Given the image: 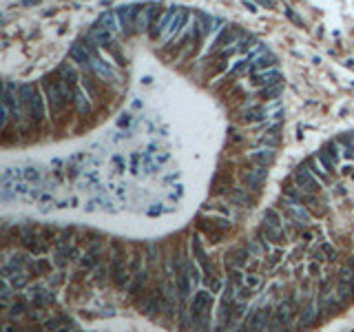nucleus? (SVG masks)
Listing matches in <instances>:
<instances>
[{
    "instance_id": "1",
    "label": "nucleus",
    "mask_w": 354,
    "mask_h": 332,
    "mask_svg": "<svg viewBox=\"0 0 354 332\" xmlns=\"http://www.w3.org/2000/svg\"><path fill=\"white\" fill-rule=\"evenodd\" d=\"M40 87H42L44 100H47L49 124H51L53 131L62 133V131L78 117V111H76V104H73V98L69 96L67 89H64L62 78H60L58 69L40 78Z\"/></svg>"
},
{
    "instance_id": "2",
    "label": "nucleus",
    "mask_w": 354,
    "mask_h": 332,
    "mask_svg": "<svg viewBox=\"0 0 354 332\" xmlns=\"http://www.w3.org/2000/svg\"><path fill=\"white\" fill-rule=\"evenodd\" d=\"M18 91L24 102L27 122H31L40 133H44L47 122H49V109H47V100H44L40 82H22V84H18Z\"/></svg>"
},
{
    "instance_id": "3",
    "label": "nucleus",
    "mask_w": 354,
    "mask_h": 332,
    "mask_svg": "<svg viewBox=\"0 0 354 332\" xmlns=\"http://www.w3.org/2000/svg\"><path fill=\"white\" fill-rule=\"evenodd\" d=\"M131 251L126 241L111 239V284L118 290H126L131 284V270H129Z\"/></svg>"
},
{
    "instance_id": "4",
    "label": "nucleus",
    "mask_w": 354,
    "mask_h": 332,
    "mask_svg": "<svg viewBox=\"0 0 354 332\" xmlns=\"http://www.w3.org/2000/svg\"><path fill=\"white\" fill-rule=\"evenodd\" d=\"M195 228L204 235L208 244H221L226 235L235 231L233 217H217V215H206V213H197L195 215Z\"/></svg>"
},
{
    "instance_id": "5",
    "label": "nucleus",
    "mask_w": 354,
    "mask_h": 332,
    "mask_svg": "<svg viewBox=\"0 0 354 332\" xmlns=\"http://www.w3.org/2000/svg\"><path fill=\"white\" fill-rule=\"evenodd\" d=\"M281 195H286V197H290V199H295V202L303 204V206L312 213V217H319V219H321V217L328 215V199L321 197V195H315V193L303 191V188L295 182V177H292V175L288 179H283Z\"/></svg>"
},
{
    "instance_id": "6",
    "label": "nucleus",
    "mask_w": 354,
    "mask_h": 332,
    "mask_svg": "<svg viewBox=\"0 0 354 332\" xmlns=\"http://www.w3.org/2000/svg\"><path fill=\"white\" fill-rule=\"evenodd\" d=\"M279 211L283 213V217H286L288 221V233H290V239L292 237H299L303 233V228L312 226V213L308 211L303 204L295 202V199L286 197V195H281V199L277 202Z\"/></svg>"
},
{
    "instance_id": "7",
    "label": "nucleus",
    "mask_w": 354,
    "mask_h": 332,
    "mask_svg": "<svg viewBox=\"0 0 354 332\" xmlns=\"http://www.w3.org/2000/svg\"><path fill=\"white\" fill-rule=\"evenodd\" d=\"M18 228H20V246H22L27 253H31L34 257L47 255V253L53 248L51 244H47V241L42 239L40 226H36L31 221H22V224H18Z\"/></svg>"
},
{
    "instance_id": "8",
    "label": "nucleus",
    "mask_w": 354,
    "mask_h": 332,
    "mask_svg": "<svg viewBox=\"0 0 354 332\" xmlns=\"http://www.w3.org/2000/svg\"><path fill=\"white\" fill-rule=\"evenodd\" d=\"M246 34H248V31H246L244 27L226 22L224 27H221V29L208 40V44H206V56H213V53H217L219 49H224V47H233V44L239 42Z\"/></svg>"
},
{
    "instance_id": "9",
    "label": "nucleus",
    "mask_w": 354,
    "mask_h": 332,
    "mask_svg": "<svg viewBox=\"0 0 354 332\" xmlns=\"http://www.w3.org/2000/svg\"><path fill=\"white\" fill-rule=\"evenodd\" d=\"M142 9V2H126V5H118L115 14L120 20V29H122V40L131 42L138 36V16Z\"/></svg>"
},
{
    "instance_id": "10",
    "label": "nucleus",
    "mask_w": 354,
    "mask_h": 332,
    "mask_svg": "<svg viewBox=\"0 0 354 332\" xmlns=\"http://www.w3.org/2000/svg\"><path fill=\"white\" fill-rule=\"evenodd\" d=\"M91 62H93V73H96L100 80H104L106 84H111V87H115V89H120V84H122V69L118 67V64H115L111 58H104V51H102L100 56H96Z\"/></svg>"
},
{
    "instance_id": "11",
    "label": "nucleus",
    "mask_w": 354,
    "mask_h": 332,
    "mask_svg": "<svg viewBox=\"0 0 354 332\" xmlns=\"http://www.w3.org/2000/svg\"><path fill=\"white\" fill-rule=\"evenodd\" d=\"M292 177H295V182H297L299 186L303 188V191L315 193V195H321V197L328 199L326 191H323L326 186H323V184L319 182V177H316V175L312 173L310 169H308L306 162H301V164H297V166H295V171H292Z\"/></svg>"
},
{
    "instance_id": "12",
    "label": "nucleus",
    "mask_w": 354,
    "mask_h": 332,
    "mask_svg": "<svg viewBox=\"0 0 354 332\" xmlns=\"http://www.w3.org/2000/svg\"><path fill=\"white\" fill-rule=\"evenodd\" d=\"M233 120L237 124H259V122L268 120V113H266V104H244L237 106Z\"/></svg>"
},
{
    "instance_id": "13",
    "label": "nucleus",
    "mask_w": 354,
    "mask_h": 332,
    "mask_svg": "<svg viewBox=\"0 0 354 332\" xmlns=\"http://www.w3.org/2000/svg\"><path fill=\"white\" fill-rule=\"evenodd\" d=\"M224 199L230 204V206H235V208H241V211H253V208L257 206L259 195H255V193L248 191L246 186H235Z\"/></svg>"
},
{
    "instance_id": "14",
    "label": "nucleus",
    "mask_w": 354,
    "mask_h": 332,
    "mask_svg": "<svg viewBox=\"0 0 354 332\" xmlns=\"http://www.w3.org/2000/svg\"><path fill=\"white\" fill-rule=\"evenodd\" d=\"M166 7L157 0H149V2H142V9H139V16H138V34H149L151 24L153 20L157 18Z\"/></svg>"
},
{
    "instance_id": "15",
    "label": "nucleus",
    "mask_w": 354,
    "mask_h": 332,
    "mask_svg": "<svg viewBox=\"0 0 354 332\" xmlns=\"http://www.w3.org/2000/svg\"><path fill=\"white\" fill-rule=\"evenodd\" d=\"M195 20L197 24H199V29H201V38H204V42L208 44V38L211 36H215L217 31L221 29L226 24L224 18H219V16H213V14H206V11H195Z\"/></svg>"
},
{
    "instance_id": "16",
    "label": "nucleus",
    "mask_w": 354,
    "mask_h": 332,
    "mask_svg": "<svg viewBox=\"0 0 354 332\" xmlns=\"http://www.w3.org/2000/svg\"><path fill=\"white\" fill-rule=\"evenodd\" d=\"M191 20H193V14L188 9H184V7H179V11L175 14V18H173V22L168 24V29L162 34V38H159V42L162 44H166L168 40H173L175 36H179L184 29H186L188 24H191Z\"/></svg>"
},
{
    "instance_id": "17",
    "label": "nucleus",
    "mask_w": 354,
    "mask_h": 332,
    "mask_svg": "<svg viewBox=\"0 0 354 332\" xmlns=\"http://www.w3.org/2000/svg\"><path fill=\"white\" fill-rule=\"evenodd\" d=\"M179 11V7H166V9L162 11V14L157 16V18L153 20V24H151L149 29V40H153V42H159V38H162V34L168 29V24L173 22V18H175V14Z\"/></svg>"
},
{
    "instance_id": "18",
    "label": "nucleus",
    "mask_w": 354,
    "mask_h": 332,
    "mask_svg": "<svg viewBox=\"0 0 354 332\" xmlns=\"http://www.w3.org/2000/svg\"><path fill=\"white\" fill-rule=\"evenodd\" d=\"M235 188V177L230 171H221L217 169V173L211 179V193L215 197H226L230 191Z\"/></svg>"
},
{
    "instance_id": "19",
    "label": "nucleus",
    "mask_w": 354,
    "mask_h": 332,
    "mask_svg": "<svg viewBox=\"0 0 354 332\" xmlns=\"http://www.w3.org/2000/svg\"><path fill=\"white\" fill-rule=\"evenodd\" d=\"M69 60L76 64L80 71H93V62H91V56L86 51V47L80 42V38L73 40L71 47H69Z\"/></svg>"
},
{
    "instance_id": "20",
    "label": "nucleus",
    "mask_w": 354,
    "mask_h": 332,
    "mask_svg": "<svg viewBox=\"0 0 354 332\" xmlns=\"http://www.w3.org/2000/svg\"><path fill=\"white\" fill-rule=\"evenodd\" d=\"M281 80H283V73L279 71L277 67L261 69V71H253V73H250V84H253L255 89L268 87V84H275V82H281Z\"/></svg>"
},
{
    "instance_id": "21",
    "label": "nucleus",
    "mask_w": 354,
    "mask_h": 332,
    "mask_svg": "<svg viewBox=\"0 0 354 332\" xmlns=\"http://www.w3.org/2000/svg\"><path fill=\"white\" fill-rule=\"evenodd\" d=\"M78 323L69 317L67 312H58L56 317L42 321V330H78Z\"/></svg>"
},
{
    "instance_id": "22",
    "label": "nucleus",
    "mask_w": 354,
    "mask_h": 332,
    "mask_svg": "<svg viewBox=\"0 0 354 332\" xmlns=\"http://www.w3.org/2000/svg\"><path fill=\"white\" fill-rule=\"evenodd\" d=\"M283 89H286V80L281 82H275V84H268V87H261L257 89V93H255V98H257L259 102H273V100H279V98L283 96Z\"/></svg>"
},
{
    "instance_id": "23",
    "label": "nucleus",
    "mask_w": 354,
    "mask_h": 332,
    "mask_svg": "<svg viewBox=\"0 0 354 332\" xmlns=\"http://www.w3.org/2000/svg\"><path fill=\"white\" fill-rule=\"evenodd\" d=\"M277 64H279V58L275 56L273 51H270L268 47H266L261 53H257V56L253 58L250 73H253V71H261V69H273V67H277Z\"/></svg>"
},
{
    "instance_id": "24",
    "label": "nucleus",
    "mask_w": 354,
    "mask_h": 332,
    "mask_svg": "<svg viewBox=\"0 0 354 332\" xmlns=\"http://www.w3.org/2000/svg\"><path fill=\"white\" fill-rule=\"evenodd\" d=\"M275 157H277V149H270V146H259L257 151L248 155V159L253 164H259V166H273L275 164Z\"/></svg>"
},
{
    "instance_id": "25",
    "label": "nucleus",
    "mask_w": 354,
    "mask_h": 332,
    "mask_svg": "<svg viewBox=\"0 0 354 332\" xmlns=\"http://www.w3.org/2000/svg\"><path fill=\"white\" fill-rule=\"evenodd\" d=\"M122 42H124L122 38H115L113 42H109L106 47H102V51L106 53V58H111L120 69H124L126 67V58H124V49H122Z\"/></svg>"
},
{
    "instance_id": "26",
    "label": "nucleus",
    "mask_w": 354,
    "mask_h": 332,
    "mask_svg": "<svg viewBox=\"0 0 354 332\" xmlns=\"http://www.w3.org/2000/svg\"><path fill=\"white\" fill-rule=\"evenodd\" d=\"M27 273L34 277V279H42V277H49V274L53 273V264L49 259H44V257H40V259H31L27 266Z\"/></svg>"
},
{
    "instance_id": "27",
    "label": "nucleus",
    "mask_w": 354,
    "mask_h": 332,
    "mask_svg": "<svg viewBox=\"0 0 354 332\" xmlns=\"http://www.w3.org/2000/svg\"><path fill=\"white\" fill-rule=\"evenodd\" d=\"M100 27H104V29H109L113 36H118V38H122V29H120V20H118V14H115V9H109L104 11V14L100 16V18L96 20Z\"/></svg>"
},
{
    "instance_id": "28",
    "label": "nucleus",
    "mask_w": 354,
    "mask_h": 332,
    "mask_svg": "<svg viewBox=\"0 0 354 332\" xmlns=\"http://www.w3.org/2000/svg\"><path fill=\"white\" fill-rule=\"evenodd\" d=\"M303 162H306V164H308V169H310L312 173H315L316 177H319V182L323 184V186H330V184H332V175L328 173L326 169H323V164H321L319 159H316V155H310V157H306Z\"/></svg>"
},
{
    "instance_id": "29",
    "label": "nucleus",
    "mask_w": 354,
    "mask_h": 332,
    "mask_svg": "<svg viewBox=\"0 0 354 332\" xmlns=\"http://www.w3.org/2000/svg\"><path fill=\"white\" fill-rule=\"evenodd\" d=\"M111 281V257L104 259L96 270H93V286L96 288H104Z\"/></svg>"
},
{
    "instance_id": "30",
    "label": "nucleus",
    "mask_w": 354,
    "mask_h": 332,
    "mask_svg": "<svg viewBox=\"0 0 354 332\" xmlns=\"http://www.w3.org/2000/svg\"><path fill=\"white\" fill-rule=\"evenodd\" d=\"M86 34L91 36V38L96 40V42L100 44V47H106V44H109V42H113V40L118 38V36H113L109 29H104V27H100V24H98V22H93L91 27H89V31H86Z\"/></svg>"
},
{
    "instance_id": "31",
    "label": "nucleus",
    "mask_w": 354,
    "mask_h": 332,
    "mask_svg": "<svg viewBox=\"0 0 354 332\" xmlns=\"http://www.w3.org/2000/svg\"><path fill=\"white\" fill-rule=\"evenodd\" d=\"M283 142V131H277V133H266L263 131L257 137V146H270V149H279Z\"/></svg>"
},
{
    "instance_id": "32",
    "label": "nucleus",
    "mask_w": 354,
    "mask_h": 332,
    "mask_svg": "<svg viewBox=\"0 0 354 332\" xmlns=\"http://www.w3.org/2000/svg\"><path fill=\"white\" fill-rule=\"evenodd\" d=\"M336 140H339L341 146H343V157L345 159H354V131H350V133H341Z\"/></svg>"
},
{
    "instance_id": "33",
    "label": "nucleus",
    "mask_w": 354,
    "mask_h": 332,
    "mask_svg": "<svg viewBox=\"0 0 354 332\" xmlns=\"http://www.w3.org/2000/svg\"><path fill=\"white\" fill-rule=\"evenodd\" d=\"M321 149L326 151V153L330 155V157L334 159L336 164H339V162H341V157H343V155H341V153H343V146H341V142L336 140V137H334V140H328V142H323V146H321Z\"/></svg>"
},
{
    "instance_id": "34",
    "label": "nucleus",
    "mask_w": 354,
    "mask_h": 332,
    "mask_svg": "<svg viewBox=\"0 0 354 332\" xmlns=\"http://www.w3.org/2000/svg\"><path fill=\"white\" fill-rule=\"evenodd\" d=\"M315 155H316V159H319V162L323 164V169H326L328 173H330L332 177H334V173H336V162H334V159H332L330 155H328L323 149H316V151H315Z\"/></svg>"
},
{
    "instance_id": "35",
    "label": "nucleus",
    "mask_w": 354,
    "mask_h": 332,
    "mask_svg": "<svg viewBox=\"0 0 354 332\" xmlns=\"http://www.w3.org/2000/svg\"><path fill=\"white\" fill-rule=\"evenodd\" d=\"M22 179H24V182H29V184H36V182H40V179H42V173H40L38 166H27V169H24V173H22Z\"/></svg>"
},
{
    "instance_id": "36",
    "label": "nucleus",
    "mask_w": 354,
    "mask_h": 332,
    "mask_svg": "<svg viewBox=\"0 0 354 332\" xmlns=\"http://www.w3.org/2000/svg\"><path fill=\"white\" fill-rule=\"evenodd\" d=\"M253 297H255V288H250L248 284H244V286H239V288H237V301L250 303V301H253Z\"/></svg>"
},
{
    "instance_id": "37",
    "label": "nucleus",
    "mask_w": 354,
    "mask_h": 332,
    "mask_svg": "<svg viewBox=\"0 0 354 332\" xmlns=\"http://www.w3.org/2000/svg\"><path fill=\"white\" fill-rule=\"evenodd\" d=\"M111 166H113V173L115 175H122L126 171V159H124V155H120V153H115L113 157H111Z\"/></svg>"
},
{
    "instance_id": "38",
    "label": "nucleus",
    "mask_w": 354,
    "mask_h": 332,
    "mask_svg": "<svg viewBox=\"0 0 354 332\" xmlns=\"http://www.w3.org/2000/svg\"><path fill=\"white\" fill-rule=\"evenodd\" d=\"M319 251L323 253V255H326V259H328V261H334V257H336V248L332 246V241H326V239H323V241L319 244Z\"/></svg>"
},
{
    "instance_id": "39",
    "label": "nucleus",
    "mask_w": 354,
    "mask_h": 332,
    "mask_svg": "<svg viewBox=\"0 0 354 332\" xmlns=\"http://www.w3.org/2000/svg\"><path fill=\"white\" fill-rule=\"evenodd\" d=\"M246 284H248L250 288L257 290L259 286H263V277L259 273H248V274H246Z\"/></svg>"
},
{
    "instance_id": "40",
    "label": "nucleus",
    "mask_w": 354,
    "mask_h": 332,
    "mask_svg": "<svg viewBox=\"0 0 354 332\" xmlns=\"http://www.w3.org/2000/svg\"><path fill=\"white\" fill-rule=\"evenodd\" d=\"M133 113H131V111H124V113H120V117H118V126H120V129H129L131 124H133Z\"/></svg>"
},
{
    "instance_id": "41",
    "label": "nucleus",
    "mask_w": 354,
    "mask_h": 332,
    "mask_svg": "<svg viewBox=\"0 0 354 332\" xmlns=\"http://www.w3.org/2000/svg\"><path fill=\"white\" fill-rule=\"evenodd\" d=\"M164 213H173V208H162V204H153V206L146 211V215L149 217H159V215H164Z\"/></svg>"
},
{
    "instance_id": "42",
    "label": "nucleus",
    "mask_w": 354,
    "mask_h": 332,
    "mask_svg": "<svg viewBox=\"0 0 354 332\" xmlns=\"http://www.w3.org/2000/svg\"><path fill=\"white\" fill-rule=\"evenodd\" d=\"M319 274H321V261H312L310 264V277L312 279H319Z\"/></svg>"
},
{
    "instance_id": "43",
    "label": "nucleus",
    "mask_w": 354,
    "mask_h": 332,
    "mask_svg": "<svg viewBox=\"0 0 354 332\" xmlns=\"http://www.w3.org/2000/svg\"><path fill=\"white\" fill-rule=\"evenodd\" d=\"M286 16H288V18H290V20H292V22H295V24H299V27H303V20L299 18V16L295 14V11H292L290 7H286Z\"/></svg>"
},
{
    "instance_id": "44",
    "label": "nucleus",
    "mask_w": 354,
    "mask_h": 332,
    "mask_svg": "<svg viewBox=\"0 0 354 332\" xmlns=\"http://www.w3.org/2000/svg\"><path fill=\"white\" fill-rule=\"evenodd\" d=\"M131 173H139V153L131 155Z\"/></svg>"
},
{
    "instance_id": "45",
    "label": "nucleus",
    "mask_w": 354,
    "mask_h": 332,
    "mask_svg": "<svg viewBox=\"0 0 354 332\" xmlns=\"http://www.w3.org/2000/svg\"><path fill=\"white\" fill-rule=\"evenodd\" d=\"M173 188H175V191L171 193V199H173V202H175V199H177V202H179V199L184 197V191H182V186L177 184V186H173Z\"/></svg>"
},
{
    "instance_id": "46",
    "label": "nucleus",
    "mask_w": 354,
    "mask_h": 332,
    "mask_svg": "<svg viewBox=\"0 0 354 332\" xmlns=\"http://www.w3.org/2000/svg\"><path fill=\"white\" fill-rule=\"evenodd\" d=\"M259 7H266V9H275L277 7V0H257Z\"/></svg>"
},
{
    "instance_id": "47",
    "label": "nucleus",
    "mask_w": 354,
    "mask_h": 332,
    "mask_svg": "<svg viewBox=\"0 0 354 332\" xmlns=\"http://www.w3.org/2000/svg\"><path fill=\"white\" fill-rule=\"evenodd\" d=\"M244 5H246V9H248L250 14H257V5H255V2H250V0H244Z\"/></svg>"
},
{
    "instance_id": "48",
    "label": "nucleus",
    "mask_w": 354,
    "mask_h": 332,
    "mask_svg": "<svg viewBox=\"0 0 354 332\" xmlns=\"http://www.w3.org/2000/svg\"><path fill=\"white\" fill-rule=\"evenodd\" d=\"M345 264H348L350 268H354V253H350V255H348V259H345Z\"/></svg>"
},
{
    "instance_id": "49",
    "label": "nucleus",
    "mask_w": 354,
    "mask_h": 332,
    "mask_svg": "<svg viewBox=\"0 0 354 332\" xmlns=\"http://www.w3.org/2000/svg\"><path fill=\"white\" fill-rule=\"evenodd\" d=\"M20 2H22V5H36L38 0H20Z\"/></svg>"
},
{
    "instance_id": "50",
    "label": "nucleus",
    "mask_w": 354,
    "mask_h": 332,
    "mask_svg": "<svg viewBox=\"0 0 354 332\" xmlns=\"http://www.w3.org/2000/svg\"><path fill=\"white\" fill-rule=\"evenodd\" d=\"M142 82H144V84H151V82H153V78L146 76V78H142Z\"/></svg>"
}]
</instances>
